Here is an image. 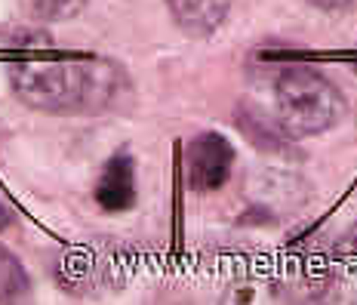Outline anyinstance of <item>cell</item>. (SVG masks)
Listing matches in <instances>:
<instances>
[{
    "instance_id": "8992f818",
    "label": "cell",
    "mask_w": 357,
    "mask_h": 305,
    "mask_svg": "<svg viewBox=\"0 0 357 305\" xmlns=\"http://www.w3.org/2000/svg\"><path fill=\"white\" fill-rule=\"evenodd\" d=\"M31 293V278L6 247H0V302H19Z\"/></svg>"
},
{
    "instance_id": "7a4b0ae2",
    "label": "cell",
    "mask_w": 357,
    "mask_h": 305,
    "mask_svg": "<svg viewBox=\"0 0 357 305\" xmlns=\"http://www.w3.org/2000/svg\"><path fill=\"white\" fill-rule=\"evenodd\" d=\"M274 121L289 139H308L333 130L345 114V99L321 71L308 65H287L271 87Z\"/></svg>"
},
{
    "instance_id": "5b68a950",
    "label": "cell",
    "mask_w": 357,
    "mask_h": 305,
    "mask_svg": "<svg viewBox=\"0 0 357 305\" xmlns=\"http://www.w3.org/2000/svg\"><path fill=\"white\" fill-rule=\"evenodd\" d=\"M169 16L188 37H210L228 19L231 0H167Z\"/></svg>"
},
{
    "instance_id": "30bf717a",
    "label": "cell",
    "mask_w": 357,
    "mask_h": 305,
    "mask_svg": "<svg viewBox=\"0 0 357 305\" xmlns=\"http://www.w3.org/2000/svg\"><path fill=\"white\" fill-rule=\"evenodd\" d=\"M348 241H351V250L357 253V228H354V235H348Z\"/></svg>"
},
{
    "instance_id": "9c48e42d",
    "label": "cell",
    "mask_w": 357,
    "mask_h": 305,
    "mask_svg": "<svg viewBox=\"0 0 357 305\" xmlns=\"http://www.w3.org/2000/svg\"><path fill=\"white\" fill-rule=\"evenodd\" d=\"M311 3H314V6H330V10H333V6H348L351 0H311Z\"/></svg>"
},
{
    "instance_id": "6da1fadb",
    "label": "cell",
    "mask_w": 357,
    "mask_h": 305,
    "mask_svg": "<svg viewBox=\"0 0 357 305\" xmlns=\"http://www.w3.org/2000/svg\"><path fill=\"white\" fill-rule=\"evenodd\" d=\"M10 87L31 111L59 117L102 114L123 93V71L93 53L28 56L10 62Z\"/></svg>"
},
{
    "instance_id": "52a82bcc",
    "label": "cell",
    "mask_w": 357,
    "mask_h": 305,
    "mask_svg": "<svg viewBox=\"0 0 357 305\" xmlns=\"http://www.w3.org/2000/svg\"><path fill=\"white\" fill-rule=\"evenodd\" d=\"M86 0H34V10L40 19L47 22H65L74 19L77 13H84Z\"/></svg>"
},
{
    "instance_id": "277c9868",
    "label": "cell",
    "mask_w": 357,
    "mask_h": 305,
    "mask_svg": "<svg viewBox=\"0 0 357 305\" xmlns=\"http://www.w3.org/2000/svg\"><path fill=\"white\" fill-rule=\"evenodd\" d=\"M93 198L108 213H123L136 204V158L126 148L114 151L102 167Z\"/></svg>"
},
{
    "instance_id": "3957f363",
    "label": "cell",
    "mask_w": 357,
    "mask_h": 305,
    "mask_svg": "<svg viewBox=\"0 0 357 305\" xmlns=\"http://www.w3.org/2000/svg\"><path fill=\"white\" fill-rule=\"evenodd\" d=\"M234 167V145L222 133L204 130L185 148V176L191 191H219Z\"/></svg>"
},
{
    "instance_id": "ba28073f",
    "label": "cell",
    "mask_w": 357,
    "mask_h": 305,
    "mask_svg": "<svg viewBox=\"0 0 357 305\" xmlns=\"http://www.w3.org/2000/svg\"><path fill=\"white\" fill-rule=\"evenodd\" d=\"M10 225H13V213H10V207L0 200V232H6Z\"/></svg>"
}]
</instances>
